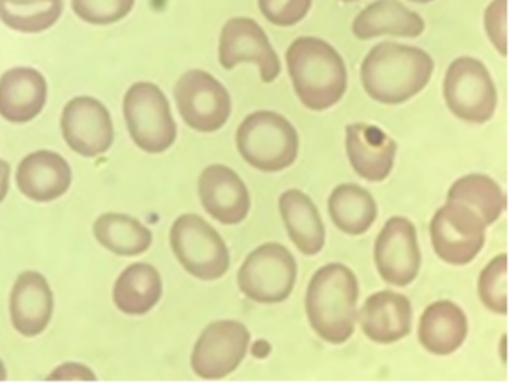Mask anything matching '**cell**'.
<instances>
[{
    "label": "cell",
    "instance_id": "1",
    "mask_svg": "<svg viewBox=\"0 0 512 387\" xmlns=\"http://www.w3.org/2000/svg\"><path fill=\"white\" fill-rule=\"evenodd\" d=\"M433 69L435 62L423 49L378 43L361 64V83L375 102L399 105L423 92L432 80Z\"/></svg>",
    "mask_w": 512,
    "mask_h": 387
},
{
    "label": "cell",
    "instance_id": "2",
    "mask_svg": "<svg viewBox=\"0 0 512 387\" xmlns=\"http://www.w3.org/2000/svg\"><path fill=\"white\" fill-rule=\"evenodd\" d=\"M287 69L301 104L310 111H327L348 90V68L329 42L317 37L296 38L286 52Z\"/></svg>",
    "mask_w": 512,
    "mask_h": 387
},
{
    "label": "cell",
    "instance_id": "3",
    "mask_svg": "<svg viewBox=\"0 0 512 387\" xmlns=\"http://www.w3.org/2000/svg\"><path fill=\"white\" fill-rule=\"evenodd\" d=\"M358 298L360 284L349 267L329 264L318 269L306 291V315L311 329L327 343H346L358 320Z\"/></svg>",
    "mask_w": 512,
    "mask_h": 387
},
{
    "label": "cell",
    "instance_id": "4",
    "mask_svg": "<svg viewBox=\"0 0 512 387\" xmlns=\"http://www.w3.org/2000/svg\"><path fill=\"white\" fill-rule=\"evenodd\" d=\"M244 162L262 172L284 171L298 159V131L289 119L272 111H256L244 119L236 133Z\"/></svg>",
    "mask_w": 512,
    "mask_h": 387
},
{
    "label": "cell",
    "instance_id": "5",
    "mask_svg": "<svg viewBox=\"0 0 512 387\" xmlns=\"http://www.w3.org/2000/svg\"><path fill=\"white\" fill-rule=\"evenodd\" d=\"M124 121L136 147L147 154H164L176 143L177 126L171 104L159 86L138 81L122 100Z\"/></svg>",
    "mask_w": 512,
    "mask_h": 387
},
{
    "label": "cell",
    "instance_id": "6",
    "mask_svg": "<svg viewBox=\"0 0 512 387\" xmlns=\"http://www.w3.org/2000/svg\"><path fill=\"white\" fill-rule=\"evenodd\" d=\"M171 248L184 271L200 281H217L229 271L226 241L200 215L177 217L171 228Z\"/></svg>",
    "mask_w": 512,
    "mask_h": 387
},
{
    "label": "cell",
    "instance_id": "7",
    "mask_svg": "<svg viewBox=\"0 0 512 387\" xmlns=\"http://www.w3.org/2000/svg\"><path fill=\"white\" fill-rule=\"evenodd\" d=\"M298 265L281 243H265L246 257L238 274L244 296L262 305L286 301L293 293Z\"/></svg>",
    "mask_w": 512,
    "mask_h": 387
},
{
    "label": "cell",
    "instance_id": "8",
    "mask_svg": "<svg viewBox=\"0 0 512 387\" xmlns=\"http://www.w3.org/2000/svg\"><path fill=\"white\" fill-rule=\"evenodd\" d=\"M444 99L454 116L483 124L494 117L499 97L487 66L475 57H459L445 73Z\"/></svg>",
    "mask_w": 512,
    "mask_h": 387
},
{
    "label": "cell",
    "instance_id": "9",
    "mask_svg": "<svg viewBox=\"0 0 512 387\" xmlns=\"http://www.w3.org/2000/svg\"><path fill=\"white\" fill-rule=\"evenodd\" d=\"M177 111L189 128L214 133L226 126L231 117V95L212 74L191 69L174 86Z\"/></svg>",
    "mask_w": 512,
    "mask_h": 387
},
{
    "label": "cell",
    "instance_id": "10",
    "mask_svg": "<svg viewBox=\"0 0 512 387\" xmlns=\"http://www.w3.org/2000/svg\"><path fill=\"white\" fill-rule=\"evenodd\" d=\"M487 226L468 205L447 202L433 215L430 224L433 250L449 265H468L485 245Z\"/></svg>",
    "mask_w": 512,
    "mask_h": 387
},
{
    "label": "cell",
    "instance_id": "11",
    "mask_svg": "<svg viewBox=\"0 0 512 387\" xmlns=\"http://www.w3.org/2000/svg\"><path fill=\"white\" fill-rule=\"evenodd\" d=\"M250 343V331L241 322H212L196 341L191 353V369L205 381L224 379L241 365Z\"/></svg>",
    "mask_w": 512,
    "mask_h": 387
},
{
    "label": "cell",
    "instance_id": "12",
    "mask_svg": "<svg viewBox=\"0 0 512 387\" xmlns=\"http://www.w3.org/2000/svg\"><path fill=\"white\" fill-rule=\"evenodd\" d=\"M64 142L74 154L95 159L107 154L114 143V123L109 109L93 97H74L61 116Z\"/></svg>",
    "mask_w": 512,
    "mask_h": 387
},
{
    "label": "cell",
    "instance_id": "13",
    "mask_svg": "<svg viewBox=\"0 0 512 387\" xmlns=\"http://www.w3.org/2000/svg\"><path fill=\"white\" fill-rule=\"evenodd\" d=\"M219 62L227 71L241 62H255L265 83H272L281 74V61L267 33L251 18H232L224 25L220 33Z\"/></svg>",
    "mask_w": 512,
    "mask_h": 387
},
{
    "label": "cell",
    "instance_id": "14",
    "mask_svg": "<svg viewBox=\"0 0 512 387\" xmlns=\"http://www.w3.org/2000/svg\"><path fill=\"white\" fill-rule=\"evenodd\" d=\"M375 264L385 283L404 288L420 272L421 253L413 222L391 217L375 241Z\"/></svg>",
    "mask_w": 512,
    "mask_h": 387
},
{
    "label": "cell",
    "instance_id": "15",
    "mask_svg": "<svg viewBox=\"0 0 512 387\" xmlns=\"http://www.w3.org/2000/svg\"><path fill=\"white\" fill-rule=\"evenodd\" d=\"M55 298L49 281L37 271L19 274L9 295L11 326L23 338H37L50 326Z\"/></svg>",
    "mask_w": 512,
    "mask_h": 387
},
{
    "label": "cell",
    "instance_id": "16",
    "mask_svg": "<svg viewBox=\"0 0 512 387\" xmlns=\"http://www.w3.org/2000/svg\"><path fill=\"white\" fill-rule=\"evenodd\" d=\"M198 195L203 209L224 226H236L250 214L248 186L231 167L208 166L198 179Z\"/></svg>",
    "mask_w": 512,
    "mask_h": 387
},
{
    "label": "cell",
    "instance_id": "17",
    "mask_svg": "<svg viewBox=\"0 0 512 387\" xmlns=\"http://www.w3.org/2000/svg\"><path fill=\"white\" fill-rule=\"evenodd\" d=\"M73 185V169L68 160L52 150L26 155L16 169V186L28 200L50 203L68 193Z\"/></svg>",
    "mask_w": 512,
    "mask_h": 387
},
{
    "label": "cell",
    "instance_id": "18",
    "mask_svg": "<svg viewBox=\"0 0 512 387\" xmlns=\"http://www.w3.org/2000/svg\"><path fill=\"white\" fill-rule=\"evenodd\" d=\"M346 152L360 178L380 183L392 172L397 143L378 126L353 123L346 128Z\"/></svg>",
    "mask_w": 512,
    "mask_h": 387
},
{
    "label": "cell",
    "instance_id": "19",
    "mask_svg": "<svg viewBox=\"0 0 512 387\" xmlns=\"http://www.w3.org/2000/svg\"><path fill=\"white\" fill-rule=\"evenodd\" d=\"M49 97L47 80L38 69H9L0 76V116L7 123L26 124L42 114Z\"/></svg>",
    "mask_w": 512,
    "mask_h": 387
},
{
    "label": "cell",
    "instance_id": "20",
    "mask_svg": "<svg viewBox=\"0 0 512 387\" xmlns=\"http://www.w3.org/2000/svg\"><path fill=\"white\" fill-rule=\"evenodd\" d=\"M361 329L373 343L392 344L406 338L413 326V307L408 296L378 291L361 308Z\"/></svg>",
    "mask_w": 512,
    "mask_h": 387
},
{
    "label": "cell",
    "instance_id": "21",
    "mask_svg": "<svg viewBox=\"0 0 512 387\" xmlns=\"http://www.w3.org/2000/svg\"><path fill=\"white\" fill-rule=\"evenodd\" d=\"M418 338L425 350L439 357L458 351L468 338V319L463 308L454 301H435L421 315Z\"/></svg>",
    "mask_w": 512,
    "mask_h": 387
},
{
    "label": "cell",
    "instance_id": "22",
    "mask_svg": "<svg viewBox=\"0 0 512 387\" xmlns=\"http://www.w3.org/2000/svg\"><path fill=\"white\" fill-rule=\"evenodd\" d=\"M425 31L420 14L409 11L399 0H375L353 21V35L358 40H372L382 35L416 38Z\"/></svg>",
    "mask_w": 512,
    "mask_h": 387
},
{
    "label": "cell",
    "instance_id": "23",
    "mask_svg": "<svg viewBox=\"0 0 512 387\" xmlns=\"http://www.w3.org/2000/svg\"><path fill=\"white\" fill-rule=\"evenodd\" d=\"M164 283L159 271L147 262L131 264L119 274L112 289L117 310L129 317H140L159 305Z\"/></svg>",
    "mask_w": 512,
    "mask_h": 387
},
{
    "label": "cell",
    "instance_id": "24",
    "mask_svg": "<svg viewBox=\"0 0 512 387\" xmlns=\"http://www.w3.org/2000/svg\"><path fill=\"white\" fill-rule=\"evenodd\" d=\"M287 234L303 255H317L324 250L325 226L315 203L301 190H287L279 200Z\"/></svg>",
    "mask_w": 512,
    "mask_h": 387
},
{
    "label": "cell",
    "instance_id": "25",
    "mask_svg": "<svg viewBox=\"0 0 512 387\" xmlns=\"http://www.w3.org/2000/svg\"><path fill=\"white\" fill-rule=\"evenodd\" d=\"M93 236L110 253L121 257H136L152 246L153 234L131 215L109 212L93 222Z\"/></svg>",
    "mask_w": 512,
    "mask_h": 387
},
{
    "label": "cell",
    "instance_id": "26",
    "mask_svg": "<svg viewBox=\"0 0 512 387\" xmlns=\"http://www.w3.org/2000/svg\"><path fill=\"white\" fill-rule=\"evenodd\" d=\"M329 215L334 226L349 236H361L377 221L378 209L370 191L358 185H339L330 193Z\"/></svg>",
    "mask_w": 512,
    "mask_h": 387
},
{
    "label": "cell",
    "instance_id": "27",
    "mask_svg": "<svg viewBox=\"0 0 512 387\" xmlns=\"http://www.w3.org/2000/svg\"><path fill=\"white\" fill-rule=\"evenodd\" d=\"M447 202L468 205L482 217L485 226L499 221L507 207L506 193L485 174H468L459 178L447 193Z\"/></svg>",
    "mask_w": 512,
    "mask_h": 387
},
{
    "label": "cell",
    "instance_id": "28",
    "mask_svg": "<svg viewBox=\"0 0 512 387\" xmlns=\"http://www.w3.org/2000/svg\"><path fill=\"white\" fill-rule=\"evenodd\" d=\"M64 0H0V21L9 30L38 35L61 19Z\"/></svg>",
    "mask_w": 512,
    "mask_h": 387
},
{
    "label": "cell",
    "instance_id": "29",
    "mask_svg": "<svg viewBox=\"0 0 512 387\" xmlns=\"http://www.w3.org/2000/svg\"><path fill=\"white\" fill-rule=\"evenodd\" d=\"M478 296L483 305L494 314H507V255L488 262L478 279Z\"/></svg>",
    "mask_w": 512,
    "mask_h": 387
},
{
    "label": "cell",
    "instance_id": "30",
    "mask_svg": "<svg viewBox=\"0 0 512 387\" xmlns=\"http://www.w3.org/2000/svg\"><path fill=\"white\" fill-rule=\"evenodd\" d=\"M136 0H71L74 14L88 25L119 23L133 11Z\"/></svg>",
    "mask_w": 512,
    "mask_h": 387
},
{
    "label": "cell",
    "instance_id": "31",
    "mask_svg": "<svg viewBox=\"0 0 512 387\" xmlns=\"http://www.w3.org/2000/svg\"><path fill=\"white\" fill-rule=\"evenodd\" d=\"M313 0H258V9L272 25H298L310 13Z\"/></svg>",
    "mask_w": 512,
    "mask_h": 387
},
{
    "label": "cell",
    "instance_id": "32",
    "mask_svg": "<svg viewBox=\"0 0 512 387\" xmlns=\"http://www.w3.org/2000/svg\"><path fill=\"white\" fill-rule=\"evenodd\" d=\"M488 38L500 56H507V0H492L483 16Z\"/></svg>",
    "mask_w": 512,
    "mask_h": 387
},
{
    "label": "cell",
    "instance_id": "33",
    "mask_svg": "<svg viewBox=\"0 0 512 387\" xmlns=\"http://www.w3.org/2000/svg\"><path fill=\"white\" fill-rule=\"evenodd\" d=\"M49 381H76V382H95L97 375L93 372L88 365H83L80 362H66L61 363L59 367H55L50 372Z\"/></svg>",
    "mask_w": 512,
    "mask_h": 387
},
{
    "label": "cell",
    "instance_id": "34",
    "mask_svg": "<svg viewBox=\"0 0 512 387\" xmlns=\"http://www.w3.org/2000/svg\"><path fill=\"white\" fill-rule=\"evenodd\" d=\"M11 186V166L6 160H0V203L4 202Z\"/></svg>",
    "mask_w": 512,
    "mask_h": 387
},
{
    "label": "cell",
    "instance_id": "35",
    "mask_svg": "<svg viewBox=\"0 0 512 387\" xmlns=\"http://www.w3.org/2000/svg\"><path fill=\"white\" fill-rule=\"evenodd\" d=\"M7 379V369L6 365H4V362L0 360V382L6 381Z\"/></svg>",
    "mask_w": 512,
    "mask_h": 387
},
{
    "label": "cell",
    "instance_id": "36",
    "mask_svg": "<svg viewBox=\"0 0 512 387\" xmlns=\"http://www.w3.org/2000/svg\"><path fill=\"white\" fill-rule=\"evenodd\" d=\"M409 2H416V4H428V2H433V0H409Z\"/></svg>",
    "mask_w": 512,
    "mask_h": 387
},
{
    "label": "cell",
    "instance_id": "37",
    "mask_svg": "<svg viewBox=\"0 0 512 387\" xmlns=\"http://www.w3.org/2000/svg\"><path fill=\"white\" fill-rule=\"evenodd\" d=\"M341 2H358V0H341Z\"/></svg>",
    "mask_w": 512,
    "mask_h": 387
}]
</instances>
